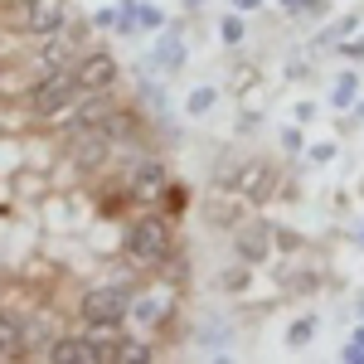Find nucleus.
<instances>
[{"label": "nucleus", "instance_id": "12", "mask_svg": "<svg viewBox=\"0 0 364 364\" xmlns=\"http://www.w3.org/2000/svg\"><path fill=\"white\" fill-rule=\"evenodd\" d=\"M156 63L175 73V68H185V39H175V34H161L156 39Z\"/></svg>", "mask_w": 364, "mask_h": 364}, {"label": "nucleus", "instance_id": "6", "mask_svg": "<svg viewBox=\"0 0 364 364\" xmlns=\"http://www.w3.org/2000/svg\"><path fill=\"white\" fill-rule=\"evenodd\" d=\"M170 311H175V291L170 287H151V291H141V296H132V321L136 326H161Z\"/></svg>", "mask_w": 364, "mask_h": 364}, {"label": "nucleus", "instance_id": "24", "mask_svg": "<svg viewBox=\"0 0 364 364\" xmlns=\"http://www.w3.org/2000/svg\"><path fill=\"white\" fill-rule=\"evenodd\" d=\"M282 10H311V0H277Z\"/></svg>", "mask_w": 364, "mask_h": 364}, {"label": "nucleus", "instance_id": "16", "mask_svg": "<svg viewBox=\"0 0 364 364\" xmlns=\"http://www.w3.org/2000/svg\"><path fill=\"white\" fill-rule=\"evenodd\" d=\"M112 360H122V364H146V360H151V350H146V345H127V340H122V345L112 350Z\"/></svg>", "mask_w": 364, "mask_h": 364}, {"label": "nucleus", "instance_id": "15", "mask_svg": "<svg viewBox=\"0 0 364 364\" xmlns=\"http://www.w3.org/2000/svg\"><path fill=\"white\" fill-rule=\"evenodd\" d=\"M214 102H219V92H214V87H195V92H190V102H185V112L204 117V112H214Z\"/></svg>", "mask_w": 364, "mask_h": 364}, {"label": "nucleus", "instance_id": "11", "mask_svg": "<svg viewBox=\"0 0 364 364\" xmlns=\"http://www.w3.org/2000/svg\"><path fill=\"white\" fill-rule=\"evenodd\" d=\"M233 248H238L243 262H262V257H267V228L262 224H243L238 233H233Z\"/></svg>", "mask_w": 364, "mask_h": 364}, {"label": "nucleus", "instance_id": "18", "mask_svg": "<svg viewBox=\"0 0 364 364\" xmlns=\"http://www.w3.org/2000/svg\"><path fill=\"white\" fill-rule=\"evenodd\" d=\"M311 336H316V321H311V316H306V321H296V326L287 331V345H306Z\"/></svg>", "mask_w": 364, "mask_h": 364}, {"label": "nucleus", "instance_id": "5", "mask_svg": "<svg viewBox=\"0 0 364 364\" xmlns=\"http://www.w3.org/2000/svg\"><path fill=\"white\" fill-rule=\"evenodd\" d=\"M63 15H68V0H25V25L39 39H54L63 29Z\"/></svg>", "mask_w": 364, "mask_h": 364}, {"label": "nucleus", "instance_id": "7", "mask_svg": "<svg viewBox=\"0 0 364 364\" xmlns=\"http://www.w3.org/2000/svg\"><path fill=\"white\" fill-rule=\"evenodd\" d=\"M73 156H78V166H102L107 161V127H73Z\"/></svg>", "mask_w": 364, "mask_h": 364}, {"label": "nucleus", "instance_id": "23", "mask_svg": "<svg viewBox=\"0 0 364 364\" xmlns=\"http://www.w3.org/2000/svg\"><path fill=\"white\" fill-rule=\"evenodd\" d=\"M345 49V58H364V39H350V44H340Z\"/></svg>", "mask_w": 364, "mask_h": 364}, {"label": "nucleus", "instance_id": "25", "mask_svg": "<svg viewBox=\"0 0 364 364\" xmlns=\"http://www.w3.org/2000/svg\"><path fill=\"white\" fill-rule=\"evenodd\" d=\"M257 5H262V0H233V10H248V15L257 10Z\"/></svg>", "mask_w": 364, "mask_h": 364}, {"label": "nucleus", "instance_id": "22", "mask_svg": "<svg viewBox=\"0 0 364 364\" xmlns=\"http://www.w3.org/2000/svg\"><path fill=\"white\" fill-rule=\"evenodd\" d=\"M306 156H311V161H331V156H336V146H331V141H326V146H311Z\"/></svg>", "mask_w": 364, "mask_h": 364}, {"label": "nucleus", "instance_id": "21", "mask_svg": "<svg viewBox=\"0 0 364 364\" xmlns=\"http://www.w3.org/2000/svg\"><path fill=\"white\" fill-rule=\"evenodd\" d=\"M282 146H287V151H301L306 141H301V132H296V127H282Z\"/></svg>", "mask_w": 364, "mask_h": 364}, {"label": "nucleus", "instance_id": "3", "mask_svg": "<svg viewBox=\"0 0 364 364\" xmlns=\"http://www.w3.org/2000/svg\"><path fill=\"white\" fill-rule=\"evenodd\" d=\"M127 316H132L127 287H92L83 296V321H127Z\"/></svg>", "mask_w": 364, "mask_h": 364}, {"label": "nucleus", "instance_id": "8", "mask_svg": "<svg viewBox=\"0 0 364 364\" xmlns=\"http://www.w3.org/2000/svg\"><path fill=\"white\" fill-rule=\"evenodd\" d=\"M272 185H277V175H272L267 166H243L238 175H233V195L238 199H267Z\"/></svg>", "mask_w": 364, "mask_h": 364}, {"label": "nucleus", "instance_id": "10", "mask_svg": "<svg viewBox=\"0 0 364 364\" xmlns=\"http://www.w3.org/2000/svg\"><path fill=\"white\" fill-rule=\"evenodd\" d=\"M170 175L161 166H141L136 175H132V199H141V204H156V199L166 195Z\"/></svg>", "mask_w": 364, "mask_h": 364}, {"label": "nucleus", "instance_id": "27", "mask_svg": "<svg viewBox=\"0 0 364 364\" xmlns=\"http://www.w3.org/2000/svg\"><path fill=\"white\" fill-rule=\"evenodd\" d=\"M360 238H364V233H360Z\"/></svg>", "mask_w": 364, "mask_h": 364}, {"label": "nucleus", "instance_id": "13", "mask_svg": "<svg viewBox=\"0 0 364 364\" xmlns=\"http://www.w3.org/2000/svg\"><path fill=\"white\" fill-rule=\"evenodd\" d=\"M10 355H20V321H15V311H0V360H10Z\"/></svg>", "mask_w": 364, "mask_h": 364}, {"label": "nucleus", "instance_id": "14", "mask_svg": "<svg viewBox=\"0 0 364 364\" xmlns=\"http://www.w3.org/2000/svg\"><path fill=\"white\" fill-rule=\"evenodd\" d=\"M331 102H336V107H355V102H360V73H340Z\"/></svg>", "mask_w": 364, "mask_h": 364}, {"label": "nucleus", "instance_id": "4", "mask_svg": "<svg viewBox=\"0 0 364 364\" xmlns=\"http://www.w3.org/2000/svg\"><path fill=\"white\" fill-rule=\"evenodd\" d=\"M73 78H78V92H107V87L117 83V58L107 54V49H97V54L78 58Z\"/></svg>", "mask_w": 364, "mask_h": 364}, {"label": "nucleus", "instance_id": "17", "mask_svg": "<svg viewBox=\"0 0 364 364\" xmlns=\"http://www.w3.org/2000/svg\"><path fill=\"white\" fill-rule=\"evenodd\" d=\"M219 34H224V44H243V34H248V29H243V20H238V15H224Z\"/></svg>", "mask_w": 364, "mask_h": 364}, {"label": "nucleus", "instance_id": "26", "mask_svg": "<svg viewBox=\"0 0 364 364\" xmlns=\"http://www.w3.org/2000/svg\"><path fill=\"white\" fill-rule=\"evenodd\" d=\"M355 112H360V117H364V102H355Z\"/></svg>", "mask_w": 364, "mask_h": 364}, {"label": "nucleus", "instance_id": "19", "mask_svg": "<svg viewBox=\"0 0 364 364\" xmlns=\"http://www.w3.org/2000/svg\"><path fill=\"white\" fill-rule=\"evenodd\" d=\"M136 29H151V34H156V29H161V10H156V5H141L136 10Z\"/></svg>", "mask_w": 364, "mask_h": 364}, {"label": "nucleus", "instance_id": "1", "mask_svg": "<svg viewBox=\"0 0 364 364\" xmlns=\"http://www.w3.org/2000/svg\"><path fill=\"white\" fill-rule=\"evenodd\" d=\"M170 243H175V228L161 214H146V219H136V224L127 228V252L136 262H161L170 252Z\"/></svg>", "mask_w": 364, "mask_h": 364}, {"label": "nucleus", "instance_id": "20", "mask_svg": "<svg viewBox=\"0 0 364 364\" xmlns=\"http://www.w3.org/2000/svg\"><path fill=\"white\" fill-rule=\"evenodd\" d=\"M161 204H166L170 214H180V209H185V190H180V185H166V195H161Z\"/></svg>", "mask_w": 364, "mask_h": 364}, {"label": "nucleus", "instance_id": "2", "mask_svg": "<svg viewBox=\"0 0 364 364\" xmlns=\"http://www.w3.org/2000/svg\"><path fill=\"white\" fill-rule=\"evenodd\" d=\"M78 97V78H73V68H54V73H44L34 92H29V107L39 117H58L68 102Z\"/></svg>", "mask_w": 364, "mask_h": 364}, {"label": "nucleus", "instance_id": "9", "mask_svg": "<svg viewBox=\"0 0 364 364\" xmlns=\"http://www.w3.org/2000/svg\"><path fill=\"white\" fill-rule=\"evenodd\" d=\"M49 360L54 364H97V360H107V355L83 336V340H54L49 345Z\"/></svg>", "mask_w": 364, "mask_h": 364}]
</instances>
